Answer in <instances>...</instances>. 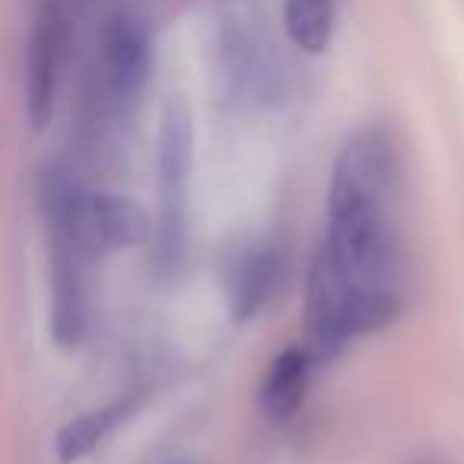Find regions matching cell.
<instances>
[{"mask_svg": "<svg viewBox=\"0 0 464 464\" xmlns=\"http://www.w3.org/2000/svg\"><path fill=\"white\" fill-rule=\"evenodd\" d=\"M150 77V39L128 7L105 14L99 29V83L111 105H130Z\"/></svg>", "mask_w": 464, "mask_h": 464, "instance_id": "8992f818", "label": "cell"}, {"mask_svg": "<svg viewBox=\"0 0 464 464\" xmlns=\"http://www.w3.org/2000/svg\"><path fill=\"white\" fill-rule=\"evenodd\" d=\"M420 464H439V461H420Z\"/></svg>", "mask_w": 464, "mask_h": 464, "instance_id": "7c38bea8", "label": "cell"}, {"mask_svg": "<svg viewBox=\"0 0 464 464\" xmlns=\"http://www.w3.org/2000/svg\"><path fill=\"white\" fill-rule=\"evenodd\" d=\"M401 296L394 286H360L343 280L322 252L315 255L305 284V343L315 366H324L347 350L350 341L394 324Z\"/></svg>", "mask_w": 464, "mask_h": 464, "instance_id": "3957f363", "label": "cell"}, {"mask_svg": "<svg viewBox=\"0 0 464 464\" xmlns=\"http://www.w3.org/2000/svg\"><path fill=\"white\" fill-rule=\"evenodd\" d=\"M312 369H315V362L309 360L303 347L284 350L267 366L265 379L258 385V407L271 423H290L296 417L305 401Z\"/></svg>", "mask_w": 464, "mask_h": 464, "instance_id": "9c48e42d", "label": "cell"}, {"mask_svg": "<svg viewBox=\"0 0 464 464\" xmlns=\"http://www.w3.org/2000/svg\"><path fill=\"white\" fill-rule=\"evenodd\" d=\"M392 175L394 147L375 128L350 137L331 169L322 255L350 284L394 286L398 255L385 217Z\"/></svg>", "mask_w": 464, "mask_h": 464, "instance_id": "6da1fadb", "label": "cell"}, {"mask_svg": "<svg viewBox=\"0 0 464 464\" xmlns=\"http://www.w3.org/2000/svg\"><path fill=\"white\" fill-rule=\"evenodd\" d=\"M67 42H71V10H67V0H35L26 39V64H23L26 118L35 130H42L52 121L58 80L67 58Z\"/></svg>", "mask_w": 464, "mask_h": 464, "instance_id": "5b68a950", "label": "cell"}, {"mask_svg": "<svg viewBox=\"0 0 464 464\" xmlns=\"http://www.w3.org/2000/svg\"><path fill=\"white\" fill-rule=\"evenodd\" d=\"M39 200L48 239L71 246L86 265L143 246L153 232L147 210L137 200L111 191H90L61 166L42 172Z\"/></svg>", "mask_w": 464, "mask_h": 464, "instance_id": "7a4b0ae2", "label": "cell"}, {"mask_svg": "<svg viewBox=\"0 0 464 464\" xmlns=\"http://www.w3.org/2000/svg\"><path fill=\"white\" fill-rule=\"evenodd\" d=\"M140 398H118L105 407H96V411H86L80 417H73L71 423L61 426L58 439H54V451H58L61 464H73L80 458H86L90 451H96V445L115 430L118 423L130 417L137 411Z\"/></svg>", "mask_w": 464, "mask_h": 464, "instance_id": "30bf717a", "label": "cell"}, {"mask_svg": "<svg viewBox=\"0 0 464 464\" xmlns=\"http://www.w3.org/2000/svg\"><path fill=\"white\" fill-rule=\"evenodd\" d=\"M194 160V124L181 99H169L156 140V185H160V226H156V265L175 271L185 252V210Z\"/></svg>", "mask_w": 464, "mask_h": 464, "instance_id": "277c9868", "label": "cell"}, {"mask_svg": "<svg viewBox=\"0 0 464 464\" xmlns=\"http://www.w3.org/2000/svg\"><path fill=\"white\" fill-rule=\"evenodd\" d=\"M277 280L280 258L274 248H252L242 258H236V265L229 267V277H226V305H229L232 322H252L267 305Z\"/></svg>", "mask_w": 464, "mask_h": 464, "instance_id": "ba28073f", "label": "cell"}, {"mask_svg": "<svg viewBox=\"0 0 464 464\" xmlns=\"http://www.w3.org/2000/svg\"><path fill=\"white\" fill-rule=\"evenodd\" d=\"M284 29L305 54H322L334 35V0H284Z\"/></svg>", "mask_w": 464, "mask_h": 464, "instance_id": "8fae6325", "label": "cell"}, {"mask_svg": "<svg viewBox=\"0 0 464 464\" xmlns=\"http://www.w3.org/2000/svg\"><path fill=\"white\" fill-rule=\"evenodd\" d=\"M52 246V337L61 347H77L86 337V261L64 242L48 239Z\"/></svg>", "mask_w": 464, "mask_h": 464, "instance_id": "52a82bcc", "label": "cell"}]
</instances>
